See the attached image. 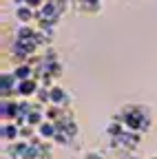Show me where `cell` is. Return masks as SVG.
Masks as SVG:
<instances>
[{
  "label": "cell",
  "mask_w": 157,
  "mask_h": 159,
  "mask_svg": "<svg viewBox=\"0 0 157 159\" xmlns=\"http://www.w3.org/2000/svg\"><path fill=\"white\" fill-rule=\"evenodd\" d=\"M122 119L126 130H135V133H146L153 124V115L146 106L140 104H128L122 108Z\"/></svg>",
  "instance_id": "6da1fadb"
},
{
  "label": "cell",
  "mask_w": 157,
  "mask_h": 159,
  "mask_svg": "<svg viewBox=\"0 0 157 159\" xmlns=\"http://www.w3.org/2000/svg\"><path fill=\"white\" fill-rule=\"evenodd\" d=\"M150 159H157V157H150Z\"/></svg>",
  "instance_id": "277c9868"
},
{
  "label": "cell",
  "mask_w": 157,
  "mask_h": 159,
  "mask_svg": "<svg viewBox=\"0 0 157 159\" xmlns=\"http://www.w3.org/2000/svg\"><path fill=\"white\" fill-rule=\"evenodd\" d=\"M58 124L55 122H49V119H44V122L38 126V135H40L42 139H55V135H58Z\"/></svg>",
  "instance_id": "7a4b0ae2"
},
{
  "label": "cell",
  "mask_w": 157,
  "mask_h": 159,
  "mask_svg": "<svg viewBox=\"0 0 157 159\" xmlns=\"http://www.w3.org/2000/svg\"><path fill=\"white\" fill-rule=\"evenodd\" d=\"M16 18L20 20L22 25H29L31 20H35V11L31 9V7H27V5H22V7H18L16 9Z\"/></svg>",
  "instance_id": "3957f363"
}]
</instances>
